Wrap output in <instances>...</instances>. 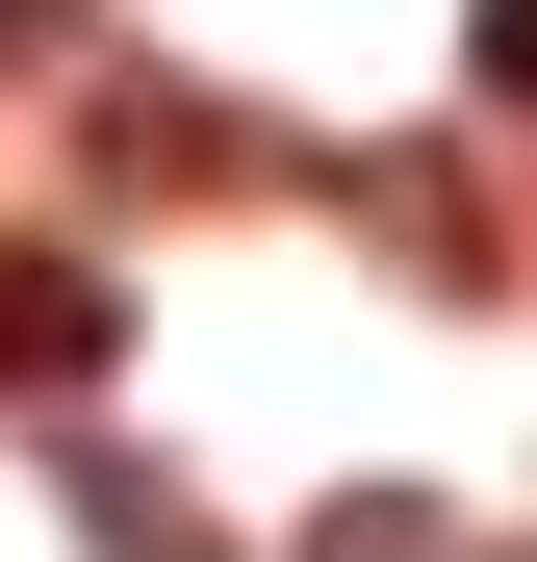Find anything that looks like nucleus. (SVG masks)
I'll use <instances>...</instances> for the list:
<instances>
[{"instance_id": "nucleus-1", "label": "nucleus", "mask_w": 537, "mask_h": 562, "mask_svg": "<svg viewBox=\"0 0 537 562\" xmlns=\"http://www.w3.org/2000/svg\"><path fill=\"white\" fill-rule=\"evenodd\" d=\"M77 358H103V281L77 256H0V384H77Z\"/></svg>"}, {"instance_id": "nucleus-2", "label": "nucleus", "mask_w": 537, "mask_h": 562, "mask_svg": "<svg viewBox=\"0 0 537 562\" xmlns=\"http://www.w3.org/2000/svg\"><path fill=\"white\" fill-rule=\"evenodd\" d=\"M307 562H435V512H333V537H307Z\"/></svg>"}, {"instance_id": "nucleus-3", "label": "nucleus", "mask_w": 537, "mask_h": 562, "mask_svg": "<svg viewBox=\"0 0 537 562\" xmlns=\"http://www.w3.org/2000/svg\"><path fill=\"white\" fill-rule=\"evenodd\" d=\"M486 103H537V0H486Z\"/></svg>"}, {"instance_id": "nucleus-4", "label": "nucleus", "mask_w": 537, "mask_h": 562, "mask_svg": "<svg viewBox=\"0 0 537 562\" xmlns=\"http://www.w3.org/2000/svg\"><path fill=\"white\" fill-rule=\"evenodd\" d=\"M26 26H77V0H0V52H26Z\"/></svg>"}]
</instances>
